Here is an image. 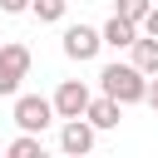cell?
<instances>
[{
    "label": "cell",
    "instance_id": "obj_1",
    "mask_svg": "<svg viewBox=\"0 0 158 158\" xmlns=\"http://www.w3.org/2000/svg\"><path fill=\"white\" fill-rule=\"evenodd\" d=\"M99 84H104V94L118 99L123 109L148 99V74H143L133 59H128V64H104V69H99Z\"/></svg>",
    "mask_w": 158,
    "mask_h": 158
},
{
    "label": "cell",
    "instance_id": "obj_2",
    "mask_svg": "<svg viewBox=\"0 0 158 158\" xmlns=\"http://www.w3.org/2000/svg\"><path fill=\"white\" fill-rule=\"evenodd\" d=\"M30 64H35V54H30V44H20V40H10V44H0V99H10V94H20V79L30 74Z\"/></svg>",
    "mask_w": 158,
    "mask_h": 158
},
{
    "label": "cell",
    "instance_id": "obj_3",
    "mask_svg": "<svg viewBox=\"0 0 158 158\" xmlns=\"http://www.w3.org/2000/svg\"><path fill=\"white\" fill-rule=\"evenodd\" d=\"M54 118H59L54 114V99H44V94H15V123L25 133H44Z\"/></svg>",
    "mask_w": 158,
    "mask_h": 158
},
{
    "label": "cell",
    "instance_id": "obj_4",
    "mask_svg": "<svg viewBox=\"0 0 158 158\" xmlns=\"http://www.w3.org/2000/svg\"><path fill=\"white\" fill-rule=\"evenodd\" d=\"M59 44H64V54H69V59H79V64H89V59H94V54L104 49V35H99L94 25H69Z\"/></svg>",
    "mask_w": 158,
    "mask_h": 158
},
{
    "label": "cell",
    "instance_id": "obj_5",
    "mask_svg": "<svg viewBox=\"0 0 158 158\" xmlns=\"http://www.w3.org/2000/svg\"><path fill=\"white\" fill-rule=\"evenodd\" d=\"M89 99H94V94H89L84 79H64V84L54 89V114H59V118H79V114L89 109Z\"/></svg>",
    "mask_w": 158,
    "mask_h": 158
},
{
    "label": "cell",
    "instance_id": "obj_6",
    "mask_svg": "<svg viewBox=\"0 0 158 158\" xmlns=\"http://www.w3.org/2000/svg\"><path fill=\"white\" fill-rule=\"evenodd\" d=\"M94 133H99V128H94L84 114H79V118H64V128H59V148L79 158V153H89V148H94Z\"/></svg>",
    "mask_w": 158,
    "mask_h": 158
},
{
    "label": "cell",
    "instance_id": "obj_7",
    "mask_svg": "<svg viewBox=\"0 0 158 158\" xmlns=\"http://www.w3.org/2000/svg\"><path fill=\"white\" fill-rule=\"evenodd\" d=\"M84 118H89L94 128H118V118H123V104H118V99H109V94H99V99H89Z\"/></svg>",
    "mask_w": 158,
    "mask_h": 158
},
{
    "label": "cell",
    "instance_id": "obj_8",
    "mask_svg": "<svg viewBox=\"0 0 158 158\" xmlns=\"http://www.w3.org/2000/svg\"><path fill=\"white\" fill-rule=\"evenodd\" d=\"M99 35H104V44H114V49H128V44L138 40V25H133V20H123V15L114 10V15L104 20V30H99Z\"/></svg>",
    "mask_w": 158,
    "mask_h": 158
},
{
    "label": "cell",
    "instance_id": "obj_9",
    "mask_svg": "<svg viewBox=\"0 0 158 158\" xmlns=\"http://www.w3.org/2000/svg\"><path fill=\"white\" fill-rule=\"evenodd\" d=\"M128 49H133V64H138V69L153 79V74H158V40H153V35H138Z\"/></svg>",
    "mask_w": 158,
    "mask_h": 158
},
{
    "label": "cell",
    "instance_id": "obj_10",
    "mask_svg": "<svg viewBox=\"0 0 158 158\" xmlns=\"http://www.w3.org/2000/svg\"><path fill=\"white\" fill-rule=\"evenodd\" d=\"M64 10H69V0H30V15H35L40 25H59Z\"/></svg>",
    "mask_w": 158,
    "mask_h": 158
},
{
    "label": "cell",
    "instance_id": "obj_11",
    "mask_svg": "<svg viewBox=\"0 0 158 158\" xmlns=\"http://www.w3.org/2000/svg\"><path fill=\"white\" fill-rule=\"evenodd\" d=\"M5 153H10V158H40V153H44V143H40V133H25V128H20V138H15Z\"/></svg>",
    "mask_w": 158,
    "mask_h": 158
},
{
    "label": "cell",
    "instance_id": "obj_12",
    "mask_svg": "<svg viewBox=\"0 0 158 158\" xmlns=\"http://www.w3.org/2000/svg\"><path fill=\"white\" fill-rule=\"evenodd\" d=\"M153 10V0H118V15L123 20H133V25H143V15Z\"/></svg>",
    "mask_w": 158,
    "mask_h": 158
},
{
    "label": "cell",
    "instance_id": "obj_13",
    "mask_svg": "<svg viewBox=\"0 0 158 158\" xmlns=\"http://www.w3.org/2000/svg\"><path fill=\"white\" fill-rule=\"evenodd\" d=\"M138 35H153V40H158V0H153V10L143 15V25H138Z\"/></svg>",
    "mask_w": 158,
    "mask_h": 158
},
{
    "label": "cell",
    "instance_id": "obj_14",
    "mask_svg": "<svg viewBox=\"0 0 158 158\" xmlns=\"http://www.w3.org/2000/svg\"><path fill=\"white\" fill-rule=\"evenodd\" d=\"M0 10H5V15H25V10H30V0H0Z\"/></svg>",
    "mask_w": 158,
    "mask_h": 158
},
{
    "label": "cell",
    "instance_id": "obj_15",
    "mask_svg": "<svg viewBox=\"0 0 158 158\" xmlns=\"http://www.w3.org/2000/svg\"><path fill=\"white\" fill-rule=\"evenodd\" d=\"M143 104H153V109H158V74L148 79V99H143Z\"/></svg>",
    "mask_w": 158,
    "mask_h": 158
}]
</instances>
